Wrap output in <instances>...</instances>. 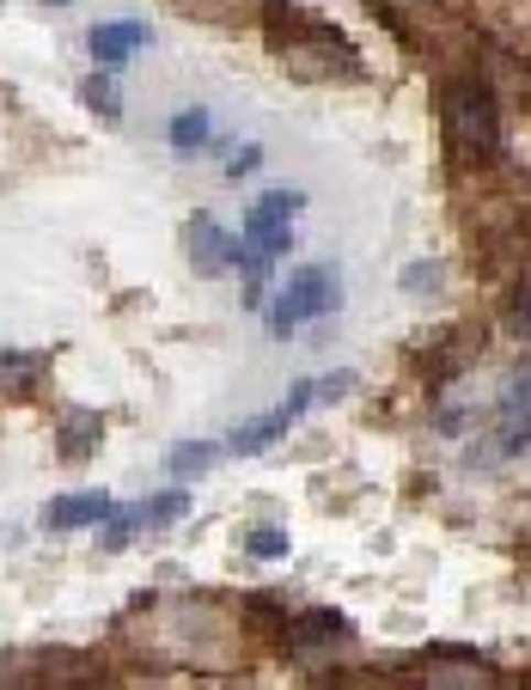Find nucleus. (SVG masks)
Masks as SVG:
<instances>
[{"label":"nucleus","mask_w":531,"mask_h":690,"mask_svg":"<svg viewBox=\"0 0 531 690\" xmlns=\"http://www.w3.org/2000/svg\"><path fill=\"white\" fill-rule=\"evenodd\" d=\"M257 160H263V147H245V153H232V160H226V172L239 177V172H251Z\"/></svg>","instance_id":"nucleus-18"},{"label":"nucleus","mask_w":531,"mask_h":690,"mask_svg":"<svg viewBox=\"0 0 531 690\" xmlns=\"http://www.w3.org/2000/svg\"><path fill=\"white\" fill-rule=\"evenodd\" d=\"M62 440H67V459H86V452H93L98 446V422H93V416H67V422H62Z\"/></svg>","instance_id":"nucleus-12"},{"label":"nucleus","mask_w":531,"mask_h":690,"mask_svg":"<svg viewBox=\"0 0 531 690\" xmlns=\"http://www.w3.org/2000/svg\"><path fill=\"white\" fill-rule=\"evenodd\" d=\"M172 147L177 153H202V147H208V110H177L172 117Z\"/></svg>","instance_id":"nucleus-11"},{"label":"nucleus","mask_w":531,"mask_h":690,"mask_svg":"<svg viewBox=\"0 0 531 690\" xmlns=\"http://www.w3.org/2000/svg\"><path fill=\"white\" fill-rule=\"evenodd\" d=\"M440 117H446V141H452L458 160H483V153H495V93L483 80H452Z\"/></svg>","instance_id":"nucleus-1"},{"label":"nucleus","mask_w":531,"mask_h":690,"mask_svg":"<svg viewBox=\"0 0 531 690\" xmlns=\"http://www.w3.org/2000/svg\"><path fill=\"white\" fill-rule=\"evenodd\" d=\"M531 446V367L507 379V391L495 398V428H489V446H470L465 465L470 471H489V465H507L519 452Z\"/></svg>","instance_id":"nucleus-3"},{"label":"nucleus","mask_w":531,"mask_h":690,"mask_svg":"<svg viewBox=\"0 0 531 690\" xmlns=\"http://www.w3.org/2000/svg\"><path fill=\"white\" fill-rule=\"evenodd\" d=\"M251 557H257V562H275V557H288V531H275V526H257V531H251Z\"/></svg>","instance_id":"nucleus-14"},{"label":"nucleus","mask_w":531,"mask_h":690,"mask_svg":"<svg viewBox=\"0 0 531 690\" xmlns=\"http://www.w3.org/2000/svg\"><path fill=\"white\" fill-rule=\"evenodd\" d=\"M80 98L98 110V117H117V110H122V105H117V86H110V80H86Z\"/></svg>","instance_id":"nucleus-15"},{"label":"nucleus","mask_w":531,"mask_h":690,"mask_svg":"<svg viewBox=\"0 0 531 690\" xmlns=\"http://www.w3.org/2000/svg\"><path fill=\"white\" fill-rule=\"evenodd\" d=\"M232 245L239 239H226V226L208 220V214H196V220L184 226V251H189V263H196L202 276H220V269L232 263Z\"/></svg>","instance_id":"nucleus-8"},{"label":"nucleus","mask_w":531,"mask_h":690,"mask_svg":"<svg viewBox=\"0 0 531 690\" xmlns=\"http://www.w3.org/2000/svg\"><path fill=\"white\" fill-rule=\"evenodd\" d=\"M214 459H220V446H177L172 459H165V465H172V477H202V471H208Z\"/></svg>","instance_id":"nucleus-13"},{"label":"nucleus","mask_w":531,"mask_h":690,"mask_svg":"<svg viewBox=\"0 0 531 690\" xmlns=\"http://www.w3.org/2000/svg\"><path fill=\"white\" fill-rule=\"evenodd\" d=\"M403 288H410V293L440 288V263H410V269H403Z\"/></svg>","instance_id":"nucleus-17"},{"label":"nucleus","mask_w":531,"mask_h":690,"mask_svg":"<svg viewBox=\"0 0 531 690\" xmlns=\"http://www.w3.org/2000/svg\"><path fill=\"white\" fill-rule=\"evenodd\" d=\"M147 43H153V25H141V19H117V25L86 31V50H93V62H105V67H122L134 50H147Z\"/></svg>","instance_id":"nucleus-6"},{"label":"nucleus","mask_w":531,"mask_h":690,"mask_svg":"<svg viewBox=\"0 0 531 690\" xmlns=\"http://www.w3.org/2000/svg\"><path fill=\"white\" fill-rule=\"evenodd\" d=\"M422 678H427V684H489L495 666L477 660V654H427Z\"/></svg>","instance_id":"nucleus-9"},{"label":"nucleus","mask_w":531,"mask_h":690,"mask_svg":"<svg viewBox=\"0 0 531 690\" xmlns=\"http://www.w3.org/2000/svg\"><path fill=\"white\" fill-rule=\"evenodd\" d=\"M177 514H189V489H172V495H160V502H147V507H129V514H110L105 545L117 550V545H129L141 526H172Z\"/></svg>","instance_id":"nucleus-7"},{"label":"nucleus","mask_w":531,"mask_h":690,"mask_svg":"<svg viewBox=\"0 0 531 690\" xmlns=\"http://www.w3.org/2000/svg\"><path fill=\"white\" fill-rule=\"evenodd\" d=\"M31 373H37V360H31V355H0V379H7L13 391L31 386Z\"/></svg>","instance_id":"nucleus-16"},{"label":"nucleus","mask_w":531,"mask_h":690,"mask_svg":"<svg viewBox=\"0 0 531 690\" xmlns=\"http://www.w3.org/2000/svg\"><path fill=\"white\" fill-rule=\"evenodd\" d=\"M336 305H343V281H336V269L330 263H306V269H293L288 288L275 293V305H269V331L293 336L306 319H330Z\"/></svg>","instance_id":"nucleus-2"},{"label":"nucleus","mask_w":531,"mask_h":690,"mask_svg":"<svg viewBox=\"0 0 531 690\" xmlns=\"http://www.w3.org/2000/svg\"><path fill=\"white\" fill-rule=\"evenodd\" d=\"M519 331L531 336V293H525V300H519Z\"/></svg>","instance_id":"nucleus-19"},{"label":"nucleus","mask_w":531,"mask_h":690,"mask_svg":"<svg viewBox=\"0 0 531 690\" xmlns=\"http://www.w3.org/2000/svg\"><path fill=\"white\" fill-rule=\"evenodd\" d=\"M50 7H67V0H50Z\"/></svg>","instance_id":"nucleus-20"},{"label":"nucleus","mask_w":531,"mask_h":690,"mask_svg":"<svg viewBox=\"0 0 531 690\" xmlns=\"http://www.w3.org/2000/svg\"><path fill=\"white\" fill-rule=\"evenodd\" d=\"M312 403H324V386H318V379H306V386H293V398H281L275 410H263L257 422L232 428V440H226V446L239 452V459H251V452H263V446H269V440H281V434H288V428L300 422V416H306Z\"/></svg>","instance_id":"nucleus-4"},{"label":"nucleus","mask_w":531,"mask_h":690,"mask_svg":"<svg viewBox=\"0 0 531 690\" xmlns=\"http://www.w3.org/2000/svg\"><path fill=\"white\" fill-rule=\"evenodd\" d=\"M281 636H288L293 660H318V654H336L348 642V617H336V611H306V617H293Z\"/></svg>","instance_id":"nucleus-5"},{"label":"nucleus","mask_w":531,"mask_h":690,"mask_svg":"<svg viewBox=\"0 0 531 690\" xmlns=\"http://www.w3.org/2000/svg\"><path fill=\"white\" fill-rule=\"evenodd\" d=\"M117 507H110V495H67V502L50 507V531H74V526H98V519H110Z\"/></svg>","instance_id":"nucleus-10"}]
</instances>
